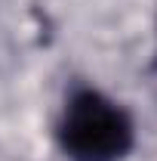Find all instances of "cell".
I'll list each match as a JSON object with an SVG mask.
<instances>
[{
  "instance_id": "1",
  "label": "cell",
  "mask_w": 157,
  "mask_h": 161,
  "mask_svg": "<svg viewBox=\"0 0 157 161\" xmlns=\"http://www.w3.org/2000/svg\"><path fill=\"white\" fill-rule=\"evenodd\" d=\"M59 146L71 161H120L133 146V121L123 105L83 87L62 108Z\"/></svg>"
}]
</instances>
